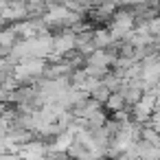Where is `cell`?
<instances>
[{"label":"cell","instance_id":"obj_1","mask_svg":"<svg viewBox=\"0 0 160 160\" xmlns=\"http://www.w3.org/2000/svg\"><path fill=\"white\" fill-rule=\"evenodd\" d=\"M110 94H112V92H110V88H108L101 79H99V81H94V83H92V88L88 90V97H90V99H94V101H97V103H101V105L108 101V97H110Z\"/></svg>","mask_w":160,"mask_h":160}]
</instances>
